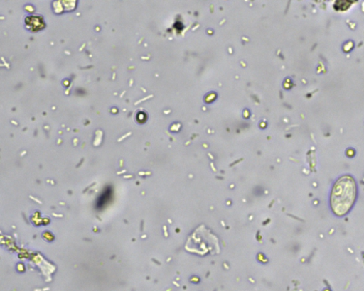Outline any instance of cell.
<instances>
[{
    "instance_id": "6da1fadb",
    "label": "cell",
    "mask_w": 364,
    "mask_h": 291,
    "mask_svg": "<svg viewBox=\"0 0 364 291\" xmlns=\"http://www.w3.org/2000/svg\"><path fill=\"white\" fill-rule=\"evenodd\" d=\"M356 193V185L352 177L341 178L331 192V207L333 213L339 216L346 215L353 206Z\"/></svg>"
}]
</instances>
